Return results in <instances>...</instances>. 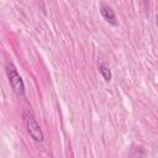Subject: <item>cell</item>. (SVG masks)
I'll list each match as a JSON object with an SVG mask.
<instances>
[{
    "label": "cell",
    "instance_id": "cell-1",
    "mask_svg": "<svg viewBox=\"0 0 158 158\" xmlns=\"http://www.w3.org/2000/svg\"><path fill=\"white\" fill-rule=\"evenodd\" d=\"M6 74H7V78H9V81H10L12 90L17 95H23L25 94V84L22 81V78L17 73L16 67L12 63L6 64Z\"/></svg>",
    "mask_w": 158,
    "mask_h": 158
},
{
    "label": "cell",
    "instance_id": "cell-2",
    "mask_svg": "<svg viewBox=\"0 0 158 158\" xmlns=\"http://www.w3.org/2000/svg\"><path fill=\"white\" fill-rule=\"evenodd\" d=\"M22 117H23V122H25V126H26L27 132L30 133V136L35 141L42 142L43 141V132H42L40 125L37 123V121L35 120L33 115L31 112H28V111H25Z\"/></svg>",
    "mask_w": 158,
    "mask_h": 158
},
{
    "label": "cell",
    "instance_id": "cell-3",
    "mask_svg": "<svg viewBox=\"0 0 158 158\" xmlns=\"http://www.w3.org/2000/svg\"><path fill=\"white\" fill-rule=\"evenodd\" d=\"M101 15L102 17L111 25H116V16L111 7L109 6H101Z\"/></svg>",
    "mask_w": 158,
    "mask_h": 158
},
{
    "label": "cell",
    "instance_id": "cell-4",
    "mask_svg": "<svg viewBox=\"0 0 158 158\" xmlns=\"http://www.w3.org/2000/svg\"><path fill=\"white\" fill-rule=\"evenodd\" d=\"M99 72H100V74L102 75V78L106 80V81H109L110 79H111V70L109 69V67L107 65H105V64H99Z\"/></svg>",
    "mask_w": 158,
    "mask_h": 158
},
{
    "label": "cell",
    "instance_id": "cell-5",
    "mask_svg": "<svg viewBox=\"0 0 158 158\" xmlns=\"http://www.w3.org/2000/svg\"><path fill=\"white\" fill-rule=\"evenodd\" d=\"M157 25H158V15H157Z\"/></svg>",
    "mask_w": 158,
    "mask_h": 158
}]
</instances>
